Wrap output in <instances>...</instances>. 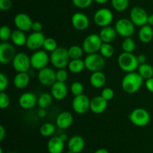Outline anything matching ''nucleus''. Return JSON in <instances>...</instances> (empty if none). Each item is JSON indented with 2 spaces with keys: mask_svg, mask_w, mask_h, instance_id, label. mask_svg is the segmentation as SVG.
I'll use <instances>...</instances> for the list:
<instances>
[{
  "mask_svg": "<svg viewBox=\"0 0 153 153\" xmlns=\"http://www.w3.org/2000/svg\"><path fill=\"white\" fill-rule=\"evenodd\" d=\"M143 83V79L137 72L126 73L122 80V88L128 94H134L140 90Z\"/></svg>",
  "mask_w": 153,
  "mask_h": 153,
  "instance_id": "nucleus-1",
  "label": "nucleus"
},
{
  "mask_svg": "<svg viewBox=\"0 0 153 153\" xmlns=\"http://www.w3.org/2000/svg\"><path fill=\"white\" fill-rule=\"evenodd\" d=\"M117 63L120 68L126 73L135 71L140 65L137 57L132 52H122L118 56Z\"/></svg>",
  "mask_w": 153,
  "mask_h": 153,
  "instance_id": "nucleus-2",
  "label": "nucleus"
},
{
  "mask_svg": "<svg viewBox=\"0 0 153 153\" xmlns=\"http://www.w3.org/2000/svg\"><path fill=\"white\" fill-rule=\"evenodd\" d=\"M70 59L67 49L64 46H58L50 54V62L57 69H62L67 67Z\"/></svg>",
  "mask_w": 153,
  "mask_h": 153,
  "instance_id": "nucleus-3",
  "label": "nucleus"
},
{
  "mask_svg": "<svg viewBox=\"0 0 153 153\" xmlns=\"http://www.w3.org/2000/svg\"><path fill=\"white\" fill-rule=\"evenodd\" d=\"M102 44V40H101L99 34H91L87 36L84 40L82 43V48L84 50V52L88 55L97 53V52H100Z\"/></svg>",
  "mask_w": 153,
  "mask_h": 153,
  "instance_id": "nucleus-4",
  "label": "nucleus"
},
{
  "mask_svg": "<svg viewBox=\"0 0 153 153\" xmlns=\"http://www.w3.org/2000/svg\"><path fill=\"white\" fill-rule=\"evenodd\" d=\"M129 120L137 127H145L149 123L150 114L143 108H136L129 114Z\"/></svg>",
  "mask_w": 153,
  "mask_h": 153,
  "instance_id": "nucleus-5",
  "label": "nucleus"
},
{
  "mask_svg": "<svg viewBox=\"0 0 153 153\" xmlns=\"http://www.w3.org/2000/svg\"><path fill=\"white\" fill-rule=\"evenodd\" d=\"M85 68L91 72L102 71L105 65V58L101 54L94 53L89 54L85 58Z\"/></svg>",
  "mask_w": 153,
  "mask_h": 153,
  "instance_id": "nucleus-6",
  "label": "nucleus"
},
{
  "mask_svg": "<svg viewBox=\"0 0 153 153\" xmlns=\"http://www.w3.org/2000/svg\"><path fill=\"white\" fill-rule=\"evenodd\" d=\"M135 25L131 22L130 19L126 18H121L118 20L115 23V29L118 34L121 37L130 38L134 34L135 32Z\"/></svg>",
  "mask_w": 153,
  "mask_h": 153,
  "instance_id": "nucleus-7",
  "label": "nucleus"
},
{
  "mask_svg": "<svg viewBox=\"0 0 153 153\" xmlns=\"http://www.w3.org/2000/svg\"><path fill=\"white\" fill-rule=\"evenodd\" d=\"M113 19L114 15L112 11L110 9L105 8L98 9L95 12L94 16V22L98 26L102 27V28L108 26L112 22Z\"/></svg>",
  "mask_w": 153,
  "mask_h": 153,
  "instance_id": "nucleus-8",
  "label": "nucleus"
},
{
  "mask_svg": "<svg viewBox=\"0 0 153 153\" xmlns=\"http://www.w3.org/2000/svg\"><path fill=\"white\" fill-rule=\"evenodd\" d=\"M31 67L37 70H41L47 67L50 61V56H49L46 50H36L30 57Z\"/></svg>",
  "mask_w": 153,
  "mask_h": 153,
  "instance_id": "nucleus-9",
  "label": "nucleus"
},
{
  "mask_svg": "<svg viewBox=\"0 0 153 153\" xmlns=\"http://www.w3.org/2000/svg\"><path fill=\"white\" fill-rule=\"evenodd\" d=\"M129 17L134 25L141 27L147 24L149 15L144 8L135 6L130 10Z\"/></svg>",
  "mask_w": 153,
  "mask_h": 153,
  "instance_id": "nucleus-10",
  "label": "nucleus"
},
{
  "mask_svg": "<svg viewBox=\"0 0 153 153\" xmlns=\"http://www.w3.org/2000/svg\"><path fill=\"white\" fill-rule=\"evenodd\" d=\"M12 65L13 69L17 73L19 72H28L31 65V60L25 52H18L16 54L13 62Z\"/></svg>",
  "mask_w": 153,
  "mask_h": 153,
  "instance_id": "nucleus-11",
  "label": "nucleus"
},
{
  "mask_svg": "<svg viewBox=\"0 0 153 153\" xmlns=\"http://www.w3.org/2000/svg\"><path fill=\"white\" fill-rule=\"evenodd\" d=\"M91 100L86 94L75 96L72 102L73 110L77 114H85L90 110Z\"/></svg>",
  "mask_w": 153,
  "mask_h": 153,
  "instance_id": "nucleus-12",
  "label": "nucleus"
},
{
  "mask_svg": "<svg viewBox=\"0 0 153 153\" xmlns=\"http://www.w3.org/2000/svg\"><path fill=\"white\" fill-rule=\"evenodd\" d=\"M16 54V50L11 44L8 42L0 44V62L1 64L12 62Z\"/></svg>",
  "mask_w": 153,
  "mask_h": 153,
  "instance_id": "nucleus-13",
  "label": "nucleus"
},
{
  "mask_svg": "<svg viewBox=\"0 0 153 153\" xmlns=\"http://www.w3.org/2000/svg\"><path fill=\"white\" fill-rule=\"evenodd\" d=\"M37 78L40 83L45 86H52L57 82L56 72L51 68L46 67L39 70Z\"/></svg>",
  "mask_w": 153,
  "mask_h": 153,
  "instance_id": "nucleus-14",
  "label": "nucleus"
},
{
  "mask_svg": "<svg viewBox=\"0 0 153 153\" xmlns=\"http://www.w3.org/2000/svg\"><path fill=\"white\" fill-rule=\"evenodd\" d=\"M46 38L43 32H34L29 34L27 38L26 45L27 48L31 50H38L43 46Z\"/></svg>",
  "mask_w": 153,
  "mask_h": 153,
  "instance_id": "nucleus-15",
  "label": "nucleus"
},
{
  "mask_svg": "<svg viewBox=\"0 0 153 153\" xmlns=\"http://www.w3.org/2000/svg\"><path fill=\"white\" fill-rule=\"evenodd\" d=\"M14 25L17 29L24 32H28L31 29L33 21L28 14L19 13L14 16Z\"/></svg>",
  "mask_w": 153,
  "mask_h": 153,
  "instance_id": "nucleus-16",
  "label": "nucleus"
},
{
  "mask_svg": "<svg viewBox=\"0 0 153 153\" xmlns=\"http://www.w3.org/2000/svg\"><path fill=\"white\" fill-rule=\"evenodd\" d=\"M71 22L73 26L78 31L86 30L90 24L88 16L81 12H76L72 16Z\"/></svg>",
  "mask_w": 153,
  "mask_h": 153,
  "instance_id": "nucleus-17",
  "label": "nucleus"
},
{
  "mask_svg": "<svg viewBox=\"0 0 153 153\" xmlns=\"http://www.w3.org/2000/svg\"><path fill=\"white\" fill-rule=\"evenodd\" d=\"M37 99L38 98H37L34 93L27 92L22 93L19 96V104L21 108L24 110L32 109L37 104Z\"/></svg>",
  "mask_w": 153,
  "mask_h": 153,
  "instance_id": "nucleus-18",
  "label": "nucleus"
},
{
  "mask_svg": "<svg viewBox=\"0 0 153 153\" xmlns=\"http://www.w3.org/2000/svg\"><path fill=\"white\" fill-rule=\"evenodd\" d=\"M51 94L54 99L58 100H63L66 98L68 93V88L65 82L57 81L51 86Z\"/></svg>",
  "mask_w": 153,
  "mask_h": 153,
  "instance_id": "nucleus-19",
  "label": "nucleus"
},
{
  "mask_svg": "<svg viewBox=\"0 0 153 153\" xmlns=\"http://www.w3.org/2000/svg\"><path fill=\"white\" fill-rule=\"evenodd\" d=\"M108 107V101L101 95L96 96L91 100L90 110L95 114H101L106 110Z\"/></svg>",
  "mask_w": 153,
  "mask_h": 153,
  "instance_id": "nucleus-20",
  "label": "nucleus"
},
{
  "mask_svg": "<svg viewBox=\"0 0 153 153\" xmlns=\"http://www.w3.org/2000/svg\"><path fill=\"white\" fill-rule=\"evenodd\" d=\"M85 146V141L82 136L74 135L70 138L67 142L69 151L74 153H80Z\"/></svg>",
  "mask_w": 153,
  "mask_h": 153,
  "instance_id": "nucleus-21",
  "label": "nucleus"
},
{
  "mask_svg": "<svg viewBox=\"0 0 153 153\" xmlns=\"http://www.w3.org/2000/svg\"><path fill=\"white\" fill-rule=\"evenodd\" d=\"M73 122V116L69 111H63L56 118V126L60 129H67Z\"/></svg>",
  "mask_w": 153,
  "mask_h": 153,
  "instance_id": "nucleus-22",
  "label": "nucleus"
},
{
  "mask_svg": "<svg viewBox=\"0 0 153 153\" xmlns=\"http://www.w3.org/2000/svg\"><path fill=\"white\" fill-rule=\"evenodd\" d=\"M117 32L115 28H113L111 26H106L102 28L100 30L99 35L100 38L102 40L103 43L111 44L115 40L117 36Z\"/></svg>",
  "mask_w": 153,
  "mask_h": 153,
  "instance_id": "nucleus-23",
  "label": "nucleus"
},
{
  "mask_svg": "<svg viewBox=\"0 0 153 153\" xmlns=\"http://www.w3.org/2000/svg\"><path fill=\"white\" fill-rule=\"evenodd\" d=\"M47 149L49 153H62L64 149V141L60 136H53L48 141Z\"/></svg>",
  "mask_w": 153,
  "mask_h": 153,
  "instance_id": "nucleus-24",
  "label": "nucleus"
},
{
  "mask_svg": "<svg viewBox=\"0 0 153 153\" xmlns=\"http://www.w3.org/2000/svg\"><path fill=\"white\" fill-rule=\"evenodd\" d=\"M90 82L94 88H102L106 82L105 75L102 71L93 72L90 76Z\"/></svg>",
  "mask_w": 153,
  "mask_h": 153,
  "instance_id": "nucleus-25",
  "label": "nucleus"
},
{
  "mask_svg": "<svg viewBox=\"0 0 153 153\" xmlns=\"http://www.w3.org/2000/svg\"><path fill=\"white\" fill-rule=\"evenodd\" d=\"M29 82L30 76L28 72H19L13 78V84L15 87L19 89H22L28 86Z\"/></svg>",
  "mask_w": 153,
  "mask_h": 153,
  "instance_id": "nucleus-26",
  "label": "nucleus"
},
{
  "mask_svg": "<svg viewBox=\"0 0 153 153\" xmlns=\"http://www.w3.org/2000/svg\"><path fill=\"white\" fill-rule=\"evenodd\" d=\"M138 38L142 43H149L153 38V28L149 24L140 27L138 32Z\"/></svg>",
  "mask_w": 153,
  "mask_h": 153,
  "instance_id": "nucleus-27",
  "label": "nucleus"
},
{
  "mask_svg": "<svg viewBox=\"0 0 153 153\" xmlns=\"http://www.w3.org/2000/svg\"><path fill=\"white\" fill-rule=\"evenodd\" d=\"M27 36L25 35V32L21 30L16 29L13 30L12 32L10 40H12V43L17 46H22L24 45H26L27 42Z\"/></svg>",
  "mask_w": 153,
  "mask_h": 153,
  "instance_id": "nucleus-28",
  "label": "nucleus"
},
{
  "mask_svg": "<svg viewBox=\"0 0 153 153\" xmlns=\"http://www.w3.org/2000/svg\"><path fill=\"white\" fill-rule=\"evenodd\" d=\"M67 68H68V70L72 73L79 74L83 71L84 69L85 68V61L81 58L70 60Z\"/></svg>",
  "mask_w": 153,
  "mask_h": 153,
  "instance_id": "nucleus-29",
  "label": "nucleus"
},
{
  "mask_svg": "<svg viewBox=\"0 0 153 153\" xmlns=\"http://www.w3.org/2000/svg\"><path fill=\"white\" fill-rule=\"evenodd\" d=\"M137 73L140 75L143 80H148L153 77V67L151 64L144 63L139 65Z\"/></svg>",
  "mask_w": 153,
  "mask_h": 153,
  "instance_id": "nucleus-30",
  "label": "nucleus"
},
{
  "mask_svg": "<svg viewBox=\"0 0 153 153\" xmlns=\"http://www.w3.org/2000/svg\"><path fill=\"white\" fill-rule=\"evenodd\" d=\"M52 99H53V97L51 94V93L43 92L42 94H40V95L38 97V99H37V105H38L40 108L46 109L52 104Z\"/></svg>",
  "mask_w": 153,
  "mask_h": 153,
  "instance_id": "nucleus-31",
  "label": "nucleus"
},
{
  "mask_svg": "<svg viewBox=\"0 0 153 153\" xmlns=\"http://www.w3.org/2000/svg\"><path fill=\"white\" fill-rule=\"evenodd\" d=\"M69 57L71 60L79 59L82 57L84 52L83 48L78 45H73L67 49Z\"/></svg>",
  "mask_w": 153,
  "mask_h": 153,
  "instance_id": "nucleus-32",
  "label": "nucleus"
},
{
  "mask_svg": "<svg viewBox=\"0 0 153 153\" xmlns=\"http://www.w3.org/2000/svg\"><path fill=\"white\" fill-rule=\"evenodd\" d=\"M56 130V127L54 124L50 122H46L42 124L40 128V133L42 136L48 137L53 134Z\"/></svg>",
  "mask_w": 153,
  "mask_h": 153,
  "instance_id": "nucleus-33",
  "label": "nucleus"
},
{
  "mask_svg": "<svg viewBox=\"0 0 153 153\" xmlns=\"http://www.w3.org/2000/svg\"><path fill=\"white\" fill-rule=\"evenodd\" d=\"M111 3L115 10L123 12L128 8L129 0H111Z\"/></svg>",
  "mask_w": 153,
  "mask_h": 153,
  "instance_id": "nucleus-34",
  "label": "nucleus"
},
{
  "mask_svg": "<svg viewBox=\"0 0 153 153\" xmlns=\"http://www.w3.org/2000/svg\"><path fill=\"white\" fill-rule=\"evenodd\" d=\"M100 52L102 56L105 58H108L113 56L114 53V49L111 44L103 43L100 50Z\"/></svg>",
  "mask_w": 153,
  "mask_h": 153,
  "instance_id": "nucleus-35",
  "label": "nucleus"
},
{
  "mask_svg": "<svg viewBox=\"0 0 153 153\" xmlns=\"http://www.w3.org/2000/svg\"><path fill=\"white\" fill-rule=\"evenodd\" d=\"M136 44L135 41L131 37L126 38L122 43V48L123 52H133L135 50Z\"/></svg>",
  "mask_w": 153,
  "mask_h": 153,
  "instance_id": "nucleus-36",
  "label": "nucleus"
},
{
  "mask_svg": "<svg viewBox=\"0 0 153 153\" xmlns=\"http://www.w3.org/2000/svg\"><path fill=\"white\" fill-rule=\"evenodd\" d=\"M43 48L47 52H53L55 50H56L58 46V44H57V41L52 38H47L45 40L44 44H43Z\"/></svg>",
  "mask_w": 153,
  "mask_h": 153,
  "instance_id": "nucleus-37",
  "label": "nucleus"
},
{
  "mask_svg": "<svg viewBox=\"0 0 153 153\" xmlns=\"http://www.w3.org/2000/svg\"><path fill=\"white\" fill-rule=\"evenodd\" d=\"M13 31L7 26H2L0 28V38L2 42H7L11 38Z\"/></svg>",
  "mask_w": 153,
  "mask_h": 153,
  "instance_id": "nucleus-38",
  "label": "nucleus"
},
{
  "mask_svg": "<svg viewBox=\"0 0 153 153\" xmlns=\"http://www.w3.org/2000/svg\"><path fill=\"white\" fill-rule=\"evenodd\" d=\"M70 91L74 96L81 95L84 92L83 84L80 82H78V81L73 82L72 85L70 86Z\"/></svg>",
  "mask_w": 153,
  "mask_h": 153,
  "instance_id": "nucleus-39",
  "label": "nucleus"
},
{
  "mask_svg": "<svg viewBox=\"0 0 153 153\" xmlns=\"http://www.w3.org/2000/svg\"><path fill=\"white\" fill-rule=\"evenodd\" d=\"M10 103L8 94L4 92H0V108L2 110L6 109L9 106Z\"/></svg>",
  "mask_w": 153,
  "mask_h": 153,
  "instance_id": "nucleus-40",
  "label": "nucleus"
},
{
  "mask_svg": "<svg viewBox=\"0 0 153 153\" xmlns=\"http://www.w3.org/2000/svg\"><path fill=\"white\" fill-rule=\"evenodd\" d=\"M94 0H72V2L76 7L83 9L90 7Z\"/></svg>",
  "mask_w": 153,
  "mask_h": 153,
  "instance_id": "nucleus-41",
  "label": "nucleus"
},
{
  "mask_svg": "<svg viewBox=\"0 0 153 153\" xmlns=\"http://www.w3.org/2000/svg\"><path fill=\"white\" fill-rule=\"evenodd\" d=\"M68 78V73L65 68L58 69L56 71V79L57 81L61 82H65Z\"/></svg>",
  "mask_w": 153,
  "mask_h": 153,
  "instance_id": "nucleus-42",
  "label": "nucleus"
},
{
  "mask_svg": "<svg viewBox=\"0 0 153 153\" xmlns=\"http://www.w3.org/2000/svg\"><path fill=\"white\" fill-rule=\"evenodd\" d=\"M101 96L106 100L107 101L108 100H111L114 97V92L112 89L111 88H109V87H107V88H105L102 91Z\"/></svg>",
  "mask_w": 153,
  "mask_h": 153,
  "instance_id": "nucleus-43",
  "label": "nucleus"
},
{
  "mask_svg": "<svg viewBox=\"0 0 153 153\" xmlns=\"http://www.w3.org/2000/svg\"><path fill=\"white\" fill-rule=\"evenodd\" d=\"M9 80L7 76L3 73L0 74V92H4L8 86Z\"/></svg>",
  "mask_w": 153,
  "mask_h": 153,
  "instance_id": "nucleus-44",
  "label": "nucleus"
},
{
  "mask_svg": "<svg viewBox=\"0 0 153 153\" xmlns=\"http://www.w3.org/2000/svg\"><path fill=\"white\" fill-rule=\"evenodd\" d=\"M12 7L11 0H0V9L2 11L9 10Z\"/></svg>",
  "mask_w": 153,
  "mask_h": 153,
  "instance_id": "nucleus-45",
  "label": "nucleus"
},
{
  "mask_svg": "<svg viewBox=\"0 0 153 153\" xmlns=\"http://www.w3.org/2000/svg\"><path fill=\"white\" fill-rule=\"evenodd\" d=\"M43 29V25L40 22H33L32 26H31V30L34 32H41Z\"/></svg>",
  "mask_w": 153,
  "mask_h": 153,
  "instance_id": "nucleus-46",
  "label": "nucleus"
},
{
  "mask_svg": "<svg viewBox=\"0 0 153 153\" xmlns=\"http://www.w3.org/2000/svg\"><path fill=\"white\" fill-rule=\"evenodd\" d=\"M145 86L148 91L153 93V77L146 80L145 82Z\"/></svg>",
  "mask_w": 153,
  "mask_h": 153,
  "instance_id": "nucleus-47",
  "label": "nucleus"
},
{
  "mask_svg": "<svg viewBox=\"0 0 153 153\" xmlns=\"http://www.w3.org/2000/svg\"><path fill=\"white\" fill-rule=\"evenodd\" d=\"M6 136V130L4 126L0 125V141H2Z\"/></svg>",
  "mask_w": 153,
  "mask_h": 153,
  "instance_id": "nucleus-48",
  "label": "nucleus"
},
{
  "mask_svg": "<svg viewBox=\"0 0 153 153\" xmlns=\"http://www.w3.org/2000/svg\"><path fill=\"white\" fill-rule=\"evenodd\" d=\"M137 61H138L140 64H144L146 62V56L145 55H143V54H140V55H139L137 56Z\"/></svg>",
  "mask_w": 153,
  "mask_h": 153,
  "instance_id": "nucleus-49",
  "label": "nucleus"
},
{
  "mask_svg": "<svg viewBox=\"0 0 153 153\" xmlns=\"http://www.w3.org/2000/svg\"><path fill=\"white\" fill-rule=\"evenodd\" d=\"M37 115L40 118H43L46 116V109H43V108H40L38 111H37Z\"/></svg>",
  "mask_w": 153,
  "mask_h": 153,
  "instance_id": "nucleus-50",
  "label": "nucleus"
},
{
  "mask_svg": "<svg viewBox=\"0 0 153 153\" xmlns=\"http://www.w3.org/2000/svg\"><path fill=\"white\" fill-rule=\"evenodd\" d=\"M94 153H109V152L108 151L107 149H105V148H99V149L96 150Z\"/></svg>",
  "mask_w": 153,
  "mask_h": 153,
  "instance_id": "nucleus-51",
  "label": "nucleus"
},
{
  "mask_svg": "<svg viewBox=\"0 0 153 153\" xmlns=\"http://www.w3.org/2000/svg\"><path fill=\"white\" fill-rule=\"evenodd\" d=\"M147 24H149V25L151 26H153V14L149 15Z\"/></svg>",
  "mask_w": 153,
  "mask_h": 153,
  "instance_id": "nucleus-52",
  "label": "nucleus"
},
{
  "mask_svg": "<svg viewBox=\"0 0 153 153\" xmlns=\"http://www.w3.org/2000/svg\"><path fill=\"white\" fill-rule=\"evenodd\" d=\"M94 1H95L96 2L98 3V4H105V3H107L108 2V0H94Z\"/></svg>",
  "mask_w": 153,
  "mask_h": 153,
  "instance_id": "nucleus-53",
  "label": "nucleus"
},
{
  "mask_svg": "<svg viewBox=\"0 0 153 153\" xmlns=\"http://www.w3.org/2000/svg\"><path fill=\"white\" fill-rule=\"evenodd\" d=\"M59 136L61 137V139L62 140L64 141V142H65V141L67 140V134H61Z\"/></svg>",
  "mask_w": 153,
  "mask_h": 153,
  "instance_id": "nucleus-54",
  "label": "nucleus"
},
{
  "mask_svg": "<svg viewBox=\"0 0 153 153\" xmlns=\"http://www.w3.org/2000/svg\"><path fill=\"white\" fill-rule=\"evenodd\" d=\"M0 153H3V150H2V148H0Z\"/></svg>",
  "mask_w": 153,
  "mask_h": 153,
  "instance_id": "nucleus-55",
  "label": "nucleus"
},
{
  "mask_svg": "<svg viewBox=\"0 0 153 153\" xmlns=\"http://www.w3.org/2000/svg\"><path fill=\"white\" fill-rule=\"evenodd\" d=\"M66 153H74V152H71V151H68L67 152H66Z\"/></svg>",
  "mask_w": 153,
  "mask_h": 153,
  "instance_id": "nucleus-56",
  "label": "nucleus"
},
{
  "mask_svg": "<svg viewBox=\"0 0 153 153\" xmlns=\"http://www.w3.org/2000/svg\"><path fill=\"white\" fill-rule=\"evenodd\" d=\"M8 153H16V152H8Z\"/></svg>",
  "mask_w": 153,
  "mask_h": 153,
  "instance_id": "nucleus-57",
  "label": "nucleus"
}]
</instances>
